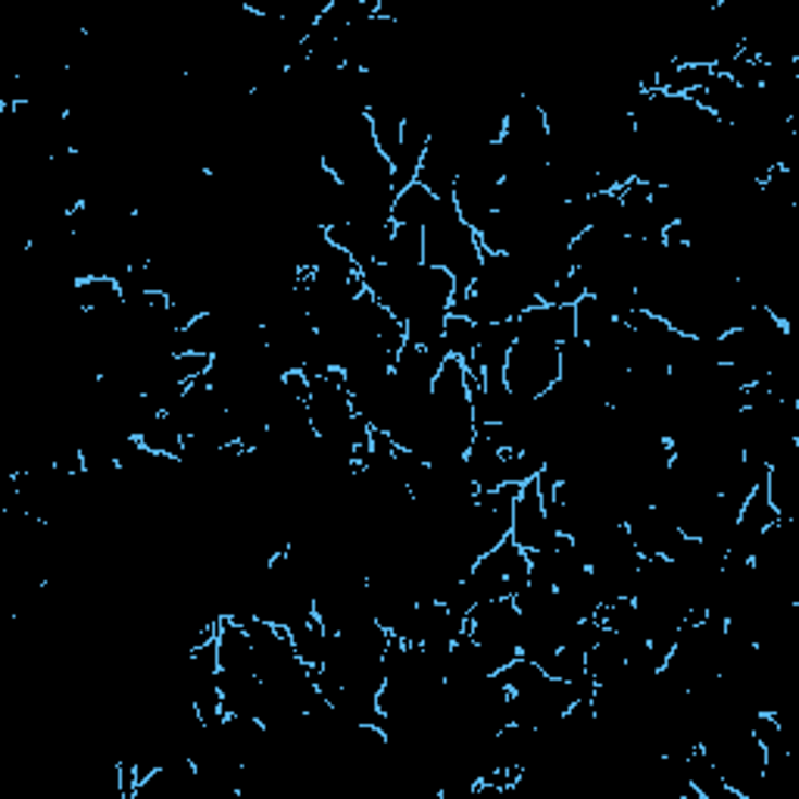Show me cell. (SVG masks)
Returning <instances> with one entry per match:
<instances>
[{
	"label": "cell",
	"mask_w": 799,
	"mask_h": 799,
	"mask_svg": "<svg viewBox=\"0 0 799 799\" xmlns=\"http://www.w3.org/2000/svg\"><path fill=\"white\" fill-rule=\"evenodd\" d=\"M440 344L447 350V357H457V360H469L475 353V344H478V325L472 319H465L460 313L447 315L444 322V335H440Z\"/></svg>",
	"instance_id": "9"
},
{
	"label": "cell",
	"mask_w": 799,
	"mask_h": 799,
	"mask_svg": "<svg viewBox=\"0 0 799 799\" xmlns=\"http://www.w3.org/2000/svg\"><path fill=\"white\" fill-rule=\"evenodd\" d=\"M75 307L82 313H110L122 307V288L116 278L110 275H95V278H82L75 282Z\"/></svg>",
	"instance_id": "4"
},
{
	"label": "cell",
	"mask_w": 799,
	"mask_h": 799,
	"mask_svg": "<svg viewBox=\"0 0 799 799\" xmlns=\"http://www.w3.org/2000/svg\"><path fill=\"white\" fill-rule=\"evenodd\" d=\"M503 382L519 400L544 397L559 382V344L540 338L515 340L507 357Z\"/></svg>",
	"instance_id": "1"
},
{
	"label": "cell",
	"mask_w": 799,
	"mask_h": 799,
	"mask_svg": "<svg viewBox=\"0 0 799 799\" xmlns=\"http://www.w3.org/2000/svg\"><path fill=\"white\" fill-rule=\"evenodd\" d=\"M425 263V235L415 225H394L388 247V266L415 269Z\"/></svg>",
	"instance_id": "6"
},
{
	"label": "cell",
	"mask_w": 799,
	"mask_h": 799,
	"mask_svg": "<svg viewBox=\"0 0 799 799\" xmlns=\"http://www.w3.org/2000/svg\"><path fill=\"white\" fill-rule=\"evenodd\" d=\"M291 634V644L297 656L315 669V665H322V659H325V647H328V631L322 628V622H319V615L313 619H307L303 625H297V628L288 631Z\"/></svg>",
	"instance_id": "10"
},
{
	"label": "cell",
	"mask_w": 799,
	"mask_h": 799,
	"mask_svg": "<svg viewBox=\"0 0 799 799\" xmlns=\"http://www.w3.org/2000/svg\"><path fill=\"white\" fill-rule=\"evenodd\" d=\"M138 440L145 444L150 453H157V457H172V460H178L182 444H185V435H182V428L172 422L166 412H160L157 419H150L145 428H141Z\"/></svg>",
	"instance_id": "7"
},
{
	"label": "cell",
	"mask_w": 799,
	"mask_h": 799,
	"mask_svg": "<svg viewBox=\"0 0 799 799\" xmlns=\"http://www.w3.org/2000/svg\"><path fill=\"white\" fill-rule=\"evenodd\" d=\"M437 207V197L425 188V185H419V182H412L410 188H403L400 195L394 197V207H390V222L394 225H415V228H425V222L432 219Z\"/></svg>",
	"instance_id": "5"
},
{
	"label": "cell",
	"mask_w": 799,
	"mask_h": 799,
	"mask_svg": "<svg viewBox=\"0 0 799 799\" xmlns=\"http://www.w3.org/2000/svg\"><path fill=\"white\" fill-rule=\"evenodd\" d=\"M557 537V528L547 519V507L540 500L537 482L522 485L519 497H515V509H512V528H509V540L519 544L525 553H537L547 550Z\"/></svg>",
	"instance_id": "2"
},
{
	"label": "cell",
	"mask_w": 799,
	"mask_h": 799,
	"mask_svg": "<svg viewBox=\"0 0 799 799\" xmlns=\"http://www.w3.org/2000/svg\"><path fill=\"white\" fill-rule=\"evenodd\" d=\"M612 322H615V315L609 313V307H606L600 297L584 294L582 300L575 303V338L594 344Z\"/></svg>",
	"instance_id": "8"
},
{
	"label": "cell",
	"mask_w": 799,
	"mask_h": 799,
	"mask_svg": "<svg viewBox=\"0 0 799 799\" xmlns=\"http://www.w3.org/2000/svg\"><path fill=\"white\" fill-rule=\"evenodd\" d=\"M625 669H628V656H625L622 640L612 631H603L600 640L584 653V672L594 678L597 687L619 681L625 675Z\"/></svg>",
	"instance_id": "3"
}]
</instances>
